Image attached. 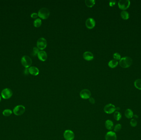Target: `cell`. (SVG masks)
Instances as JSON below:
<instances>
[{
  "mask_svg": "<svg viewBox=\"0 0 141 140\" xmlns=\"http://www.w3.org/2000/svg\"><path fill=\"white\" fill-rule=\"evenodd\" d=\"M47 46V42L45 38L41 37L38 40L37 42V46L38 48L41 50H43Z\"/></svg>",
  "mask_w": 141,
  "mask_h": 140,
  "instance_id": "8992f818",
  "label": "cell"
},
{
  "mask_svg": "<svg viewBox=\"0 0 141 140\" xmlns=\"http://www.w3.org/2000/svg\"><path fill=\"white\" fill-rule=\"evenodd\" d=\"M89 100L90 102L92 104H95V99L93 98V97H90V98L89 99Z\"/></svg>",
  "mask_w": 141,
  "mask_h": 140,
  "instance_id": "f1b7e54d",
  "label": "cell"
},
{
  "mask_svg": "<svg viewBox=\"0 0 141 140\" xmlns=\"http://www.w3.org/2000/svg\"><path fill=\"white\" fill-rule=\"evenodd\" d=\"M105 138L106 140H116L117 136L115 132L114 131H109L106 134Z\"/></svg>",
  "mask_w": 141,
  "mask_h": 140,
  "instance_id": "7c38bea8",
  "label": "cell"
},
{
  "mask_svg": "<svg viewBox=\"0 0 141 140\" xmlns=\"http://www.w3.org/2000/svg\"><path fill=\"white\" fill-rule=\"evenodd\" d=\"M37 55L39 60L42 61H45L48 58V55L45 51H40Z\"/></svg>",
  "mask_w": 141,
  "mask_h": 140,
  "instance_id": "5bb4252c",
  "label": "cell"
},
{
  "mask_svg": "<svg viewBox=\"0 0 141 140\" xmlns=\"http://www.w3.org/2000/svg\"><path fill=\"white\" fill-rule=\"evenodd\" d=\"M29 73L32 75L37 76L39 74V70L37 67L32 66L29 68Z\"/></svg>",
  "mask_w": 141,
  "mask_h": 140,
  "instance_id": "9a60e30c",
  "label": "cell"
},
{
  "mask_svg": "<svg viewBox=\"0 0 141 140\" xmlns=\"http://www.w3.org/2000/svg\"><path fill=\"white\" fill-rule=\"evenodd\" d=\"M25 111V108L24 106L19 105L16 106L14 108L13 110V112L14 114L17 116H20L23 115Z\"/></svg>",
  "mask_w": 141,
  "mask_h": 140,
  "instance_id": "277c9868",
  "label": "cell"
},
{
  "mask_svg": "<svg viewBox=\"0 0 141 140\" xmlns=\"http://www.w3.org/2000/svg\"><path fill=\"white\" fill-rule=\"evenodd\" d=\"M12 113V110L11 109H5L3 110V115L5 116V117H8V116H10Z\"/></svg>",
  "mask_w": 141,
  "mask_h": 140,
  "instance_id": "cb8c5ba5",
  "label": "cell"
},
{
  "mask_svg": "<svg viewBox=\"0 0 141 140\" xmlns=\"http://www.w3.org/2000/svg\"><path fill=\"white\" fill-rule=\"evenodd\" d=\"M122 125L120 124H117L116 125L114 128V131L119 132L121 130Z\"/></svg>",
  "mask_w": 141,
  "mask_h": 140,
  "instance_id": "d4e9b609",
  "label": "cell"
},
{
  "mask_svg": "<svg viewBox=\"0 0 141 140\" xmlns=\"http://www.w3.org/2000/svg\"><path fill=\"white\" fill-rule=\"evenodd\" d=\"M104 110L107 114H111L115 112L116 110V106L112 104H108L104 106Z\"/></svg>",
  "mask_w": 141,
  "mask_h": 140,
  "instance_id": "ba28073f",
  "label": "cell"
},
{
  "mask_svg": "<svg viewBox=\"0 0 141 140\" xmlns=\"http://www.w3.org/2000/svg\"><path fill=\"white\" fill-rule=\"evenodd\" d=\"M91 92L90 91L87 89H84L82 90L80 93V96L81 98L83 99H89L91 97Z\"/></svg>",
  "mask_w": 141,
  "mask_h": 140,
  "instance_id": "30bf717a",
  "label": "cell"
},
{
  "mask_svg": "<svg viewBox=\"0 0 141 140\" xmlns=\"http://www.w3.org/2000/svg\"><path fill=\"white\" fill-rule=\"evenodd\" d=\"M1 96H0V102L1 101Z\"/></svg>",
  "mask_w": 141,
  "mask_h": 140,
  "instance_id": "d6a6232c",
  "label": "cell"
},
{
  "mask_svg": "<svg viewBox=\"0 0 141 140\" xmlns=\"http://www.w3.org/2000/svg\"><path fill=\"white\" fill-rule=\"evenodd\" d=\"M38 16L43 20H45L48 18L50 15V12L48 8H43L39 10L38 12Z\"/></svg>",
  "mask_w": 141,
  "mask_h": 140,
  "instance_id": "7a4b0ae2",
  "label": "cell"
},
{
  "mask_svg": "<svg viewBox=\"0 0 141 140\" xmlns=\"http://www.w3.org/2000/svg\"><path fill=\"white\" fill-rule=\"evenodd\" d=\"M96 23L95 20L92 18H89L86 20V27L88 29H91L94 28L95 25Z\"/></svg>",
  "mask_w": 141,
  "mask_h": 140,
  "instance_id": "8fae6325",
  "label": "cell"
},
{
  "mask_svg": "<svg viewBox=\"0 0 141 140\" xmlns=\"http://www.w3.org/2000/svg\"><path fill=\"white\" fill-rule=\"evenodd\" d=\"M134 85L136 88L141 90V79H137L134 82Z\"/></svg>",
  "mask_w": 141,
  "mask_h": 140,
  "instance_id": "44dd1931",
  "label": "cell"
},
{
  "mask_svg": "<svg viewBox=\"0 0 141 140\" xmlns=\"http://www.w3.org/2000/svg\"><path fill=\"white\" fill-rule=\"evenodd\" d=\"M125 115L128 119H131L134 116L133 112L131 109H127L125 112Z\"/></svg>",
  "mask_w": 141,
  "mask_h": 140,
  "instance_id": "e0dca14e",
  "label": "cell"
},
{
  "mask_svg": "<svg viewBox=\"0 0 141 140\" xmlns=\"http://www.w3.org/2000/svg\"><path fill=\"white\" fill-rule=\"evenodd\" d=\"M31 16L32 18H33V19H36V18H37L38 16V14L36 12H34V13L32 14L31 15Z\"/></svg>",
  "mask_w": 141,
  "mask_h": 140,
  "instance_id": "f546056e",
  "label": "cell"
},
{
  "mask_svg": "<svg viewBox=\"0 0 141 140\" xmlns=\"http://www.w3.org/2000/svg\"><path fill=\"white\" fill-rule=\"evenodd\" d=\"M116 0H112L110 1L109 2V5L110 6L112 7V6L114 5H115L116 4Z\"/></svg>",
  "mask_w": 141,
  "mask_h": 140,
  "instance_id": "4dcf8cb0",
  "label": "cell"
},
{
  "mask_svg": "<svg viewBox=\"0 0 141 140\" xmlns=\"http://www.w3.org/2000/svg\"><path fill=\"white\" fill-rule=\"evenodd\" d=\"M39 51V49L38 47H35L33 48V55L34 56L38 55V54Z\"/></svg>",
  "mask_w": 141,
  "mask_h": 140,
  "instance_id": "83f0119b",
  "label": "cell"
},
{
  "mask_svg": "<svg viewBox=\"0 0 141 140\" xmlns=\"http://www.w3.org/2000/svg\"><path fill=\"white\" fill-rule=\"evenodd\" d=\"M114 117L116 120L119 121L121 119V114L118 111H115L114 112Z\"/></svg>",
  "mask_w": 141,
  "mask_h": 140,
  "instance_id": "7402d4cb",
  "label": "cell"
},
{
  "mask_svg": "<svg viewBox=\"0 0 141 140\" xmlns=\"http://www.w3.org/2000/svg\"><path fill=\"white\" fill-rule=\"evenodd\" d=\"M132 60L129 57H124L121 58L119 61V64L121 67L128 68L132 64Z\"/></svg>",
  "mask_w": 141,
  "mask_h": 140,
  "instance_id": "6da1fadb",
  "label": "cell"
},
{
  "mask_svg": "<svg viewBox=\"0 0 141 140\" xmlns=\"http://www.w3.org/2000/svg\"><path fill=\"white\" fill-rule=\"evenodd\" d=\"M24 74H25V75H28V74H29V69L28 68H26L25 70H24Z\"/></svg>",
  "mask_w": 141,
  "mask_h": 140,
  "instance_id": "1f68e13d",
  "label": "cell"
},
{
  "mask_svg": "<svg viewBox=\"0 0 141 140\" xmlns=\"http://www.w3.org/2000/svg\"><path fill=\"white\" fill-rule=\"evenodd\" d=\"M83 57L85 60L87 61H90L93 60L94 55L90 51H86L83 54Z\"/></svg>",
  "mask_w": 141,
  "mask_h": 140,
  "instance_id": "4fadbf2b",
  "label": "cell"
},
{
  "mask_svg": "<svg viewBox=\"0 0 141 140\" xmlns=\"http://www.w3.org/2000/svg\"><path fill=\"white\" fill-rule=\"evenodd\" d=\"M32 63V59L29 56L24 55L21 59L22 64L26 68L30 67Z\"/></svg>",
  "mask_w": 141,
  "mask_h": 140,
  "instance_id": "3957f363",
  "label": "cell"
},
{
  "mask_svg": "<svg viewBox=\"0 0 141 140\" xmlns=\"http://www.w3.org/2000/svg\"><path fill=\"white\" fill-rule=\"evenodd\" d=\"M130 4V2L129 0H120L118 3L119 8L123 10H125L129 8Z\"/></svg>",
  "mask_w": 141,
  "mask_h": 140,
  "instance_id": "52a82bcc",
  "label": "cell"
},
{
  "mask_svg": "<svg viewBox=\"0 0 141 140\" xmlns=\"http://www.w3.org/2000/svg\"><path fill=\"white\" fill-rule=\"evenodd\" d=\"M130 125L132 127H135L137 126V122L135 119H132L130 121Z\"/></svg>",
  "mask_w": 141,
  "mask_h": 140,
  "instance_id": "484cf974",
  "label": "cell"
},
{
  "mask_svg": "<svg viewBox=\"0 0 141 140\" xmlns=\"http://www.w3.org/2000/svg\"><path fill=\"white\" fill-rule=\"evenodd\" d=\"M64 137L66 140H74V133L70 130H66L64 133Z\"/></svg>",
  "mask_w": 141,
  "mask_h": 140,
  "instance_id": "9c48e42d",
  "label": "cell"
},
{
  "mask_svg": "<svg viewBox=\"0 0 141 140\" xmlns=\"http://www.w3.org/2000/svg\"><path fill=\"white\" fill-rule=\"evenodd\" d=\"M85 3L87 6L89 8L92 7L95 3V0H86Z\"/></svg>",
  "mask_w": 141,
  "mask_h": 140,
  "instance_id": "ffe728a7",
  "label": "cell"
},
{
  "mask_svg": "<svg viewBox=\"0 0 141 140\" xmlns=\"http://www.w3.org/2000/svg\"><path fill=\"white\" fill-rule=\"evenodd\" d=\"M113 57L114 59L115 60H120L121 59V56L120 54L118 53H115V54H114L113 55Z\"/></svg>",
  "mask_w": 141,
  "mask_h": 140,
  "instance_id": "4316f807",
  "label": "cell"
},
{
  "mask_svg": "<svg viewBox=\"0 0 141 140\" xmlns=\"http://www.w3.org/2000/svg\"><path fill=\"white\" fill-rule=\"evenodd\" d=\"M41 24H42V21L39 18L36 19V20H35L33 22V25L36 28L40 27L41 25Z\"/></svg>",
  "mask_w": 141,
  "mask_h": 140,
  "instance_id": "603a6c76",
  "label": "cell"
},
{
  "mask_svg": "<svg viewBox=\"0 0 141 140\" xmlns=\"http://www.w3.org/2000/svg\"><path fill=\"white\" fill-rule=\"evenodd\" d=\"M105 127L108 130H111L114 128V123L110 120H107L105 122Z\"/></svg>",
  "mask_w": 141,
  "mask_h": 140,
  "instance_id": "2e32d148",
  "label": "cell"
},
{
  "mask_svg": "<svg viewBox=\"0 0 141 140\" xmlns=\"http://www.w3.org/2000/svg\"><path fill=\"white\" fill-rule=\"evenodd\" d=\"M120 15L122 18L125 20H127L129 18V14L128 12L126 11L123 10L120 13Z\"/></svg>",
  "mask_w": 141,
  "mask_h": 140,
  "instance_id": "d6986e66",
  "label": "cell"
},
{
  "mask_svg": "<svg viewBox=\"0 0 141 140\" xmlns=\"http://www.w3.org/2000/svg\"><path fill=\"white\" fill-rule=\"evenodd\" d=\"M13 95V92L10 88H5L2 91L1 95L4 99H9L11 98Z\"/></svg>",
  "mask_w": 141,
  "mask_h": 140,
  "instance_id": "5b68a950",
  "label": "cell"
},
{
  "mask_svg": "<svg viewBox=\"0 0 141 140\" xmlns=\"http://www.w3.org/2000/svg\"><path fill=\"white\" fill-rule=\"evenodd\" d=\"M118 65V62L115 60H112L108 62V65L111 68H113L116 67Z\"/></svg>",
  "mask_w": 141,
  "mask_h": 140,
  "instance_id": "ac0fdd59",
  "label": "cell"
}]
</instances>
